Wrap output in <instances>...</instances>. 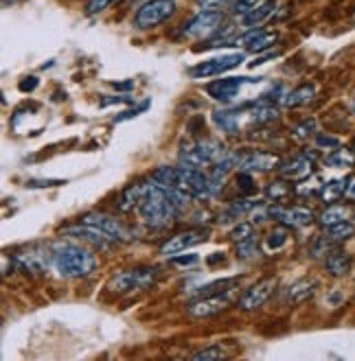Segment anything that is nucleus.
<instances>
[{
	"mask_svg": "<svg viewBox=\"0 0 355 361\" xmlns=\"http://www.w3.org/2000/svg\"><path fill=\"white\" fill-rule=\"evenodd\" d=\"M173 263L175 265H193V263H197V254H189L187 258H173Z\"/></svg>",
	"mask_w": 355,
	"mask_h": 361,
	"instance_id": "49530a36",
	"label": "nucleus"
},
{
	"mask_svg": "<svg viewBox=\"0 0 355 361\" xmlns=\"http://www.w3.org/2000/svg\"><path fill=\"white\" fill-rule=\"evenodd\" d=\"M235 285H239V278H220V280H213V283L204 285L197 289V296L204 298V296H215V293H226V291H235Z\"/></svg>",
	"mask_w": 355,
	"mask_h": 361,
	"instance_id": "cd10ccee",
	"label": "nucleus"
},
{
	"mask_svg": "<svg viewBox=\"0 0 355 361\" xmlns=\"http://www.w3.org/2000/svg\"><path fill=\"white\" fill-rule=\"evenodd\" d=\"M158 184L178 186V167H158L151 175Z\"/></svg>",
	"mask_w": 355,
	"mask_h": 361,
	"instance_id": "f704fd0d",
	"label": "nucleus"
},
{
	"mask_svg": "<svg viewBox=\"0 0 355 361\" xmlns=\"http://www.w3.org/2000/svg\"><path fill=\"white\" fill-rule=\"evenodd\" d=\"M37 88V79L35 77H27V79H23V84H20V90L23 92H33Z\"/></svg>",
	"mask_w": 355,
	"mask_h": 361,
	"instance_id": "a18cd8bd",
	"label": "nucleus"
},
{
	"mask_svg": "<svg viewBox=\"0 0 355 361\" xmlns=\"http://www.w3.org/2000/svg\"><path fill=\"white\" fill-rule=\"evenodd\" d=\"M224 355H226L224 348L215 344V346H208V348H202V350L193 353L191 359H193V361H217V359H222Z\"/></svg>",
	"mask_w": 355,
	"mask_h": 361,
	"instance_id": "c9c22d12",
	"label": "nucleus"
},
{
	"mask_svg": "<svg viewBox=\"0 0 355 361\" xmlns=\"http://www.w3.org/2000/svg\"><path fill=\"white\" fill-rule=\"evenodd\" d=\"M266 0H237L235 3V7H232V11L237 13V15H246V13H250L252 9H256L259 5H263Z\"/></svg>",
	"mask_w": 355,
	"mask_h": 361,
	"instance_id": "4c0bfd02",
	"label": "nucleus"
},
{
	"mask_svg": "<svg viewBox=\"0 0 355 361\" xmlns=\"http://www.w3.org/2000/svg\"><path fill=\"white\" fill-rule=\"evenodd\" d=\"M136 210L143 222L151 228H163L180 215V210L171 204V199L165 195L163 186L154 177L141 182V202H138Z\"/></svg>",
	"mask_w": 355,
	"mask_h": 361,
	"instance_id": "f257e3e1",
	"label": "nucleus"
},
{
	"mask_svg": "<svg viewBox=\"0 0 355 361\" xmlns=\"http://www.w3.org/2000/svg\"><path fill=\"white\" fill-rule=\"evenodd\" d=\"M316 96V86L313 84H305V86H299L296 90L287 92L283 96V106L285 108H301V106H307L311 99Z\"/></svg>",
	"mask_w": 355,
	"mask_h": 361,
	"instance_id": "5701e85b",
	"label": "nucleus"
},
{
	"mask_svg": "<svg viewBox=\"0 0 355 361\" xmlns=\"http://www.w3.org/2000/svg\"><path fill=\"white\" fill-rule=\"evenodd\" d=\"M147 108V103H143L141 108H134V110H130V112H123V114H118L116 118H114V123H121V120H127V118H132V116H136L138 112H143Z\"/></svg>",
	"mask_w": 355,
	"mask_h": 361,
	"instance_id": "c03bdc74",
	"label": "nucleus"
},
{
	"mask_svg": "<svg viewBox=\"0 0 355 361\" xmlns=\"http://www.w3.org/2000/svg\"><path fill=\"white\" fill-rule=\"evenodd\" d=\"M316 289H318V283L313 278H299L296 283H292L285 291V300L289 305H301L305 300H309Z\"/></svg>",
	"mask_w": 355,
	"mask_h": 361,
	"instance_id": "6ab92c4d",
	"label": "nucleus"
},
{
	"mask_svg": "<svg viewBox=\"0 0 355 361\" xmlns=\"http://www.w3.org/2000/svg\"><path fill=\"white\" fill-rule=\"evenodd\" d=\"M274 9H276V5L272 3V0H266L263 5H259L256 9H252L250 13L242 15V23H244L246 27H261L268 18H272Z\"/></svg>",
	"mask_w": 355,
	"mask_h": 361,
	"instance_id": "b1692460",
	"label": "nucleus"
},
{
	"mask_svg": "<svg viewBox=\"0 0 355 361\" xmlns=\"http://www.w3.org/2000/svg\"><path fill=\"white\" fill-rule=\"evenodd\" d=\"M316 132H318V120L316 118H305V120H301L299 125H294V129H292V138L294 140H309Z\"/></svg>",
	"mask_w": 355,
	"mask_h": 361,
	"instance_id": "2f4dec72",
	"label": "nucleus"
},
{
	"mask_svg": "<svg viewBox=\"0 0 355 361\" xmlns=\"http://www.w3.org/2000/svg\"><path fill=\"white\" fill-rule=\"evenodd\" d=\"M325 163L329 167H338V169H347V167H353L355 165V151L351 149H333L327 158H325Z\"/></svg>",
	"mask_w": 355,
	"mask_h": 361,
	"instance_id": "c756f323",
	"label": "nucleus"
},
{
	"mask_svg": "<svg viewBox=\"0 0 355 361\" xmlns=\"http://www.w3.org/2000/svg\"><path fill=\"white\" fill-rule=\"evenodd\" d=\"M353 110H355V99H353Z\"/></svg>",
	"mask_w": 355,
	"mask_h": 361,
	"instance_id": "8fccbe9b",
	"label": "nucleus"
},
{
	"mask_svg": "<svg viewBox=\"0 0 355 361\" xmlns=\"http://www.w3.org/2000/svg\"><path fill=\"white\" fill-rule=\"evenodd\" d=\"M112 86H114L116 90H125V92H127V90L134 88V82H127V84H112Z\"/></svg>",
	"mask_w": 355,
	"mask_h": 361,
	"instance_id": "09e8293b",
	"label": "nucleus"
},
{
	"mask_svg": "<svg viewBox=\"0 0 355 361\" xmlns=\"http://www.w3.org/2000/svg\"><path fill=\"white\" fill-rule=\"evenodd\" d=\"M250 236H254V228H252V224H246V222H239L230 230V239L237 241V243H242V241H246Z\"/></svg>",
	"mask_w": 355,
	"mask_h": 361,
	"instance_id": "e433bc0d",
	"label": "nucleus"
},
{
	"mask_svg": "<svg viewBox=\"0 0 355 361\" xmlns=\"http://www.w3.org/2000/svg\"><path fill=\"white\" fill-rule=\"evenodd\" d=\"M266 195H268V199H274V202H283V199H287L292 195V186L287 184V179H279V182L268 184Z\"/></svg>",
	"mask_w": 355,
	"mask_h": 361,
	"instance_id": "72a5a7b5",
	"label": "nucleus"
},
{
	"mask_svg": "<svg viewBox=\"0 0 355 361\" xmlns=\"http://www.w3.org/2000/svg\"><path fill=\"white\" fill-rule=\"evenodd\" d=\"M237 252H239L244 258H250L256 254V236H250L246 241H242V243H237Z\"/></svg>",
	"mask_w": 355,
	"mask_h": 361,
	"instance_id": "58836bf2",
	"label": "nucleus"
},
{
	"mask_svg": "<svg viewBox=\"0 0 355 361\" xmlns=\"http://www.w3.org/2000/svg\"><path fill=\"white\" fill-rule=\"evenodd\" d=\"M239 64H244V55L242 53H232V55H222V57H215L208 59V62L202 64H195L193 68H189V75L193 79H204V77H220L232 68H237Z\"/></svg>",
	"mask_w": 355,
	"mask_h": 361,
	"instance_id": "6e6552de",
	"label": "nucleus"
},
{
	"mask_svg": "<svg viewBox=\"0 0 355 361\" xmlns=\"http://www.w3.org/2000/svg\"><path fill=\"white\" fill-rule=\"evenodd\" d=\"M13 263L20 272L27 274H44L53 265V250L49 252L42 246H33L13 256Z\"/></svg>",
	"mask_w": 355,
	"mask_h": 361,
	"instance_id": "423d86ee",
	"label": "nucleus"
},
{
	"mask_svg": "<svg viewBox=\"0 0 355 361\" xmlns=\"http://www.w3.org/2000/svg\"><path fill=\"white\" fill-rule=\"evenodd\" d=\"M226 156L228 153L224 151L222 143H217V140H200V143L191 145L187 151L180 153V163L193 169H204V167H213L215 163H220Z\"/></svg>",
	"mask_w": 355,
	"mask_h": 361,
	"instance_id": "39448f33",
	"label": "nucleus"
},
{
	"mask_svg": "<svg viewBox=\"0 0 355 361\" xmlns=\"http://www.w3.org/2000/svg\"><path fill=\"white\" fill-rule=\"evenodd\" d=\"M226 3H230V0H197V5H200L202 9H220Z\"/></svg>",
	"mask_w": 355,
	"mask_h": 361,
	"instance_id": "37998d69",
	"label": "nucleus"
},
{
	"mask_svg": "<svg viewBox=\"0 0 355 361\" xmlns=\"http://www.w3.org/2000/svg\"><path fill=\"white\" fill-rule=\"evenodd\" d=\"M99 265L96 256L77 243H57L53 248V267L62 278H86Z\"/></svg>",
	"mask_w": 355,
	"mask_h": 361,
	"instance_id": "f03ea898",
	"label": "nucleus"
},
{
	"mask_svg": "<svg viewBox=\"0 0 355 361\" xmlns=\"http://www.w3.org/2000/svg\"><path fill=\"white\" fill-rule=\"evenodd\" d=\"M313 160H316V153H309V151H305L301 156H294L279 165V173L283 179H287V182H301V179L311 177Z\"/></svg>",
	"mask_w": 355,
	"mask_h": 361,
	"instance_id": "f8f14e48",
	"label": "nucleus"
},
{
	"mask_svg": "<svg viewBox=\"0 0 355 361\" xmlns=\"http://www.w3.org/2000/svg\"><path fill=\"white\" fill-rule=\"evenodd\" d=\"M270 215L279 219L285 228H305L313 224V213L303 206H292V208L276 206V208H270Z\"/></svg>",
	"mask_w": 355,
	"mask_h": 361,
	"instance_id": "f3484780",
	"label": "nucleus"
},
{
	"mask_svg": "<svg viewBox=\"0 0 355 361\" xmlns=\"http://www.w3.org/2000/svg\"><path fill=\"white\" fill-rule=\"evenodd\" d=\"M158 280V270L151 265H138L132 270L118 272L110 280V289L114 293H130V291H143L149 289Z\"/></svg>",
	"mask_w": 355,
	"mask_h": 361,
	"instance_id": "7ed1b4c3",
	"label": "nucleus"
},
{
	"mask_svg": "<svg viewBox=\"0 0 355 361\" xmlns=\"http://www.w3.org/2000/svg\"><path fill=\"white\" fill-rule=\"evenodd\" d=\"M62 232L66 236H70V239H79V241H84V243H88L92 248H99V250H110V246L116 243L112 236H108L106 232H101V230L90 226V224H84V222H79L77 226H68Z\"/></svg>",
	"mask_w": 355,
	"mask_h": 361,
	"instance_id": "ddd939ff",
	"label": "nucleus"
},
{
	"mask_svg": "<svg viewBox=\"0 0 355 361\" xmlns=\"http://www.w3.org/2000/svg\"><path fill=\"white\" fill-rule=\"evenodd\" d=\"M287 241H289V232L285 228H274L266 239V252H279L281 248L287 246Z\"/></svg>",
	"mask_w": 355,
	"mask_h": 361,
	"instance_id": "473e14b6",
	"label": "nucleus"
},
{
	"mask_svg": "<svg viewBox=\"0 0 355 361\" xmlns=\"http://www.w3.org/2000/svg\"><path fill=\"white\" fill-rule=\"evenodd\" d=\"M230 307V296L226 293H215V296H204L197 298L195 303L189 305V315L191 317H213L217 313H224Z\"/></svg>",
	"mask_w": 355,
	"mask_h": 361,
	"instance_id": "2eb2a0df",
	"label": "nucleus"
},
{
	"mask_svg": "<svg viewBox=\"0 0 355 361\" xmlns=\"http://www.w3.org/2000/svg\"><path fill=\"white\" fill-rule=\"evenodd\" d=\"M279 158L272 156V153H261V151H254V153H248L242 158V171H248V173H268L272 171L274 167H279Z\"/></svg>",
	"mask_w": 355,
	"mask_h": 361,
	"instance_id": "a211bd4d",
	"label": "nucleus"
},
{
	"mask_svg": "<svg viewBox=\"0 0 355 361\" xmlns=\"http://www.w3.org/2000/svg\"><path fill=\"white\" fill-rule=\"evenodd\" d=\"M208 239V230L204 228H189V230H182L173 236H169L165 243L161 246V254L163 256H173V254H180V252H187L189 248L202 243V241Z\"/></svg>",
	"mask_w": 355,
	"mask_h": 361,
	"instance_id": "1a4fd4ad",
	"label": "nucleus"
},
{
	"mask_svg": "<svg viewBox=\"0 0 355 361\" xmlns=\"http://www.w3.org/2000/svg\"><path fill=\"white\" fill-rule=\"evenodd\" d=\"M261 206V199H256V197H242V199H235V202H230L228 210H226V219H239L242 215H248L252 213L254 208H259Z\"/></svg>",
	"mask_w": 355,
	"mask_h": 361,
	"instance_id": "393cba45",
	"label": "nucleus"
},
{
	"mask_svg": "<svg viewBox=\"0 0 355 361\" xmlns=\"http://www.w3.org/2000/svg\"><path fill=\"white\" fill-rule=\"evenodd\" d=\"M248 116H250V125L261 127V125L274 123V120L279 118V110H276L272 103H259V101H256Z\"/></svg>",
	"mask_w": 355,
	"mask_h": 361,
	"instance_id": "4be33fe9",
	"label": "nucleus"
},
{
	"mask_svg": "<svg viewBox=\"0 0 355 361\" xmlns=\"http://www.w3.org/2000/svg\"><path fill=\"white\" fill-rule=\"evenodd\" d=\"M323 184L318 182V177H311V182H303L299 189H296V193L299 195H313V193H320Z\"/></svg>",
	"mask_w": 355,
	"mask_h": 361,
	"instance_id": "a19ab883",
	"label": "nucleus"
},
{
	"mask_svg": "<svg viewBox=\"0 0 355 361\" xmlns=\"http://www.w3.org/2000/svg\"><path fill=\"white\" fill-rule=\"evenodd\" d=\"M112 3H114V0H90L88 7H86V11H88V15H96V13L106 11Z\"/></svg>",
	"mask_w": 355,
	"mask_h": 361,
	"instance_id": "79ce46f5",
	"label": "nucleus"
},
{
	"mask_svg": "<svg viewBox=\"0 0 355 361\" xmlns=\"http://www.w3.org/2000/svg\"><path fill=\"white\" fill-rule=\"evenodd\" d=\"M355 234V224L353 222H340V224H333L325 228V239H329L331 243H342V241L351 239Z\"/></svg>",
	"mask_w": 355,
	"mask_h": 361,
	"instance_id": "a878e982",
	"label": "nucleus"
},
{
	"mask_svg": "<svg viewBox=\"0 0 355 361\" xmlns=\"http://www.w3.org/2000/svg\"><path fill=\"white\" fill-rule=\"evenodd\" d=\"M222 11H215V9H204L200 11L195 18H191L189 23L182 27V35H189V37H202V35H208L213 33L217 27L222 25Z\"/></svg>",
	"mask_w": 355,
	"mask_h": 361,
	"instance_id": "4468645a",
	"label": "nucleus"
},
{
	"mask_svg": "<svg viewBox=\"0 0 355 361\" xmlns=\"http://www.w3.org/2000/svg\"><path fill=\"white\" fill-rule=\"evenodd\" d=\"M79 222H84V224H90V226L99 228L101 232H106L108 236H112L114 241H121V243H127V241H130V230L121 222H116L112 215L92 210V213H86L82 219H79Z\"/></svg>",
	"mask_w": 355,
	"mask_h": 361,
	"instance_id": "9d476101",
	"label": "nucleus"
},
{
	"mask_svg": "<svg viewBox=\"0 0 355 361\" xmlns=\"http://www.w3.org/2000/svg\"><path fill=\"white\" fill-rule=\"evenodd\" d=\"M274 289H276V278H263V280H259L256 285H252L242 298H239V307L244 309V311H254V309H261L268 300H270V296L274 293Z\"/></svg>",
	"mask_w": 355,
	"mask_h": 361,
	"instance_id": "dca6fc26",
	"label": "nucleus"
},
{
	"mask_svg": "<svg viewBox=\"0 0 355 361\" xmlns=\"http://www.w3.org/2000/svg\"><path fill=\"white\" fill-rule=\"evenodd\" d=\"M316 145H318L320 149L331 151V149H338V147H340V140H338V138H333V136L318 134V136H316Z\"/></svg>",
	"mask_w": 355,
	"mask_h": 361,
	"instance_id": "ea45409f",
	"label": "nucleus"
},
{
	"mask_svg": "<svg viewBox=\"0 0 355 361\" xmlns=\"http://www.w3.org/2000/svg\"><path fill=\"white\" fill-rule=\"evenodd\" d=\"M349 217H351V210L347 206H329L327 210H323V215L318 217V222L327 228V226H333V224L347 222Z\"/></svg>",
	"mask_w": 355,
	"mask_h": 361,
	"instance_id": "7c9ffc66",
	"label": "nucleus"
},
{
	"mask_svg": "<svg viewBox=\"0 0 355 361\" xmlns=\"http://www.w3.org/2000/svg\"><path fill=\"white\" fill-rule=\"evenodd\" d=\"M239 114H242V110H215L213 120H215L217 129L235 136V134H239Z\"/></svg>",
	"mask_w": 355,
	"mask_h": 361,
	"instance_id": "412c9836",
	"label": "nucleus"
},
{
	"mask_svg": "<svg viewBox=\"0 0 355 361\" xmlns=\"http://www.w3.org/2000/svg\"><path fill=\"white\" fill-rule=\"evenodd\" d=\"M138 202H141V182L127 186L121 195H118V210L130 213V210L138 208Z\"/></svg>",
	"mask_w": 355,
	"mask_h": 361,
	"instance_id": "c85d7f7f",
	"label": "nucleus"
},
{
	"mask_svg": "<svg viewBox=\"0 0 355 361\" xmlns=\"http://www.w3.org/2000/svg\"><path fill=\"white\" fill-rule=\"evenodd\" d=\"M173 13H175V0H147L145 5L138 7L134 15V29L151 31L165 25Z\"/></svg>",
	"mask_w": 355,
	"mask_h": 361,
	"instance_id": "20e7f679",
	"label": "nucleus"
},
{
	"mask_svg": "<svg viewBox=\"0 0 355 361\" xmlns=\"http://www.w3.org/2000/svg\"><path fill=\"white\" fill-rule=\"evenodd\" d=\"M349 199H355V177H351L347 182V193H344Z\"/></svg>",
	"mask_w": 355,
	"mask_h": 361,
	"instance_id": "de8ad7c7",
	"label": "nucleus"
},
{
	"mask_svg": "<svg viewBox=\"0 0 355 361\" xmlns=\"http://www.w3.org/2000/svg\"><path fill=\"white\" fill-rule=\"evenodd\" d=\"M351 267H353V256L347 254V252L335 250V252H329L327 258H325V270L335 278L347 276L351 272Z\"/></svg>",
	"mask_w": 355,
	"mask_h": 361,
	"instance_id": "aec40b11",
	"label": "nucleus"
},
{
	"mask_svg": "<svg viewBox=\"0 0 355 361\" xmlns=\"http://www.w3.org/2000/svg\"><path fill=\"white\" fill-rule=\"evenodd\" d=\"M347 182H349V179L338 177V179H331V182L323 184V189H320L323 202H327V204H335L340 197H344V193H347Z\"/></svg>",
	"mask_w": 355,
	"mask_h": 361,
	"instance_id": "bb28decb",
	"label": "nucleus"
},
{
	"mask_svg": "<svg viewBox=\"0 0 355 361\" xmlns=\"http://www.w3.org/2000/svg\"><path fill=\"white\" fill-rule=\"evenodd\" d=\"M259 79H252V77H226L220 79V82H213L206 86V92L215 99V101H222V103H230L232 99L242 92L244 86L248 84H256Z\"/></svg>",
	"mask_w": 355,
	"mask_h": 361,
	"instance_id": "9b49d317",
	"label": "nucleus"
},
{
	"mask_svg": "<svg viewBox=\"0 0 355 361\" xmlns=\"http://www.w3.org/2000/svg\"><path fill=\"white\" fill-rule=\"evenodd\" d=\"M276 39H279V33H276V31L252 29V31H246L244 35L226 37V39H222L220 44H224V46H246L250 53H261V51L274 46Z\"/></svg>",
	"mask_w": 355,
	"mask_h": 361,
	"instance_id": "0eeeda50",
	"label": "nucleus"
}]
</instances>
